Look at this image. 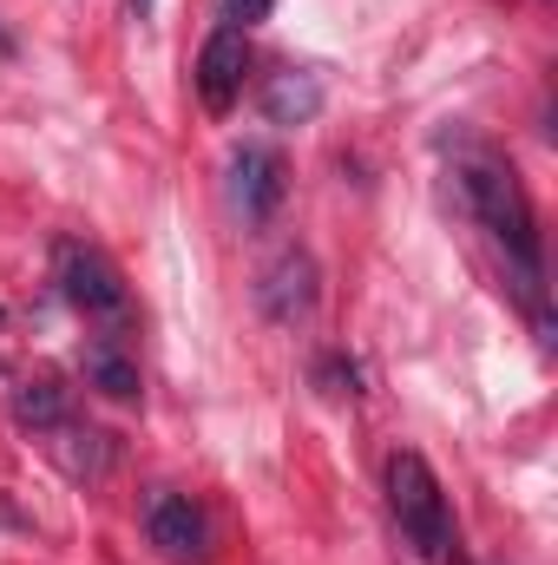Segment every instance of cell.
<instances>
[{
    "label": "cell",
    "instance_id": "5",
    "mask_svg": "<svg viewBox=\"0 0 558 565\" xmlns=\"http://www.w3.org/2000/svg\"><path fill=\"white\" fill-rule=\"evenodd\" d=\"M244 73H250L244 33H237V26H217V33L204 40V53H197V99H204L211 113H230L237 93H244Z\"/></svg>",
    "mask_w": 558,
    "mask_h": 565
},
{
    "label": "cell",
    "instance_id": "10",
    "mask_svg": "<svg viewBox=\"0 0 558 565\" xmlns=\"http://www.w3.org/2000/svg\"><path fill=\"white\" fill-rule=\"evenodd\" d=\"M20 422H26V427H66V395H60L53 382L20 388Z\"/></svg>",
    "mask_w": 558,
    "mask_h": 565
},
{
    "label": "cell",
    "instance_id": "11",
    "mask_svg": "<svg viewBox=\"0 0 558 565\" xmlns=\"http://www.w3.org/2000/svg\"><path fill=\"white\" fill-rule=\"evenodd\" d=\"M315 375L329 382V395H362V388H355V362H342V355H322Z\"/></svg>",
    "mask_w": 558,
    "mask_h": 565
},
{
    "label": "cell",
    "instance_id": "3",
    "mask_svg": "<svg viewBox=\"0 0 558 565\" xmlns=\"http://www.w3.org/2000/svg\"><path fill=\"white\" fill-rule=\"evenodd\" d=\"M53 277H60V296L79 316H99V322H126L132 316V296H126V277L112 270V257L79 244V237L53 244Z\"/></svg>",
    "mask_w": 558,
    "mask_h": 565
},
{
    "label": "cell",
    "instance_id": "7",
    "mask_svg": "<svg viewBox=\"0 0 558 565\" xmlns=\"http://www.w3.org/2000/svg\"><path fill=\"white\" fill-rule=\"evenodd\" d=\"M230 198L244 211V224H270L282 204V158L270 145H244L230 158Z\"/></svg>",
    "mask_w": 558,
    "mask_h": 565
},
{
    "label": "cell",
    "instance_id": "2",
    "mask_svg": "<svg viewBox=\"0 0 558 565\" xmlns=\"http://www.w3.org/2000/svg\"><path fill=\"white\" fill-rule=\"evenodd\" d=\"M388 507H395L408 546H415L427 565H453L460 559V553H453V513H447V493H440L433 467L420 460L415 447L388 454Z\"/></svg>",
    "mask_w": 558,
    "mask_h": 565
},
{
    "label": "cell",
    "instance_id": "4",
    "mask_svg": "<svg viewBox=\"0 0 558 565\" xmlns=\"http://www.w3.org/2000/svg\"><path fill=\"white\" fill-rule=\"evenodd\" d=\"M315 296H322V277H315V257L309 250H282L277 264L264 270V282H257V302H264V316L277 329L309 322L315 316Z\"/></svg>",
    "mask_w": 558,
    "mask_h": 565
},
{
    "label": "cell",
    "instance_id": "13",
    "mask_svg": "<svg viewBox=\"0 0 558 565\" xmlns=\"http://www.w3.org/2000/svg\"><path fill=\"white\" fill-rule=\"evenodd\" d=\"M132 7H139V13H144V7H151V0H132Z\"/></svg>",
    "mask_w": 558,
    "mask_h": 565
},
{
    "label": "cell",
    "instance_id": "9",
    "mask_svg": "<svg viewBox=\"0 0 558 565\" xmlns=\"http://www.w3.org/2000/svg\"><path fill=\"white\" fill-rule=\"evenodd\" d=\"M264 113H270V126H309V119L322 113V79H315L309 66L277 73L270 93H264Z\"/></svg>",
    "mask_w": 558,
    "mask_h": 565
},
{
    "label": "cell",
    "instance_id": "12",
    "mask_svg": "<svg viewBox=\"0 0 558 565\" xmlns=\"http://www.w3.org/2000/svg\"><path fill=\"white\" fill-rule=\"evenodd\" d=\"M270 7H277V0H224V26H237V33H244V26L270 20Z\"/></svg>",
    "mask_w": 558,
    "mask_h": 565
},
{
    "label": "cell",
    "instance_id": "8",
    "mask_svg": "<svg viewBox=\"0 0 558 565\" xmlns=\"http://www.w3.org/2000/svg\"><path fill=\"white\" fill-rule=\"evenodd\" d=\"M86 382L112 402H139V362L119 335H93L86 342Z\"/></svg>",
    "mask_w": 558,
    "mask_h": 565
},
{
    "label": "cell",
    "instance_id": "1",
    "mask_svg": "<svg viewBox=\"0 0 558 565\" xmlns=\"http://www.w3.org/2000/svg\"><path fill=\"white\" fill-rule=\"evenodd\" d=\"M460 191H466V204H473V217L493 231V244L506 250V264H513V277L526 289V302L539 309V329H546V296H539V282H546V250H539V217H533V198H526V184H519V171L500 158V151H460Z\"/></svg>",
    "mask_w": 558,
    "mask_h": 565
},
{
    "label": "cell",
    "instance_id": "6",
    "mask_svg": "<svg viewBox=\"0 0 558 565\" xmlns=\"http://www.w3.org/2000/svg\"><path fill=\"white\" fill-rule=\"evenodd\" d=\"M144 533H151V546H158L164 559H204V553H211V526H204V513H197L184 493H151Z\"/></svg>",
    "mask_w": 558,
    "mask_h": 565
}]
</instances>
